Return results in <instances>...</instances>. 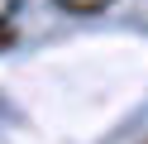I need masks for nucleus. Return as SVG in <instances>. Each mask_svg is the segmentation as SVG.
Listing matches in <instances>:
<instances>
[{"mask_svg": "<svg viewBox=\"0 0 148 144\" xmlns=\"http://www.w3.org/2000/svg\"><path fill=\"white\" fill-rule=\"evenodd\" d=\"M62 15H105L115 0H53Z\"/></svg>", "mask_w": 148, "mask_h": 144, "instance_id": "nucleus-1", "label": "nucleus"}, {"mask_svg": "<svg viewBox=\"0 0 148 144\" xmlns=\"http://www.w3.org/2000/svg\"><path fill=\"white\" fill-rule=\"evenodd\" d=\"M14 15H19V0H0V29H10Z\"/></svg>", "mask_w": 148, "mask_h": 144, "instance_id": "nucleus-2", "label": "nucleus"}, {"mask_svg": "<svg viewBox=\"0 0 148 144\" xmlns=\"http://www.w3.org/2000/svg\"><path fill=\"white\" fill-rule=\"evenodd\" d=\"M14 43V29H0V48H10Z\"/></svg>", "mask_w": 148, "mask_h": 144, "instance_id": "nucleus-3", "label": "nucleus"}]
</instances>
